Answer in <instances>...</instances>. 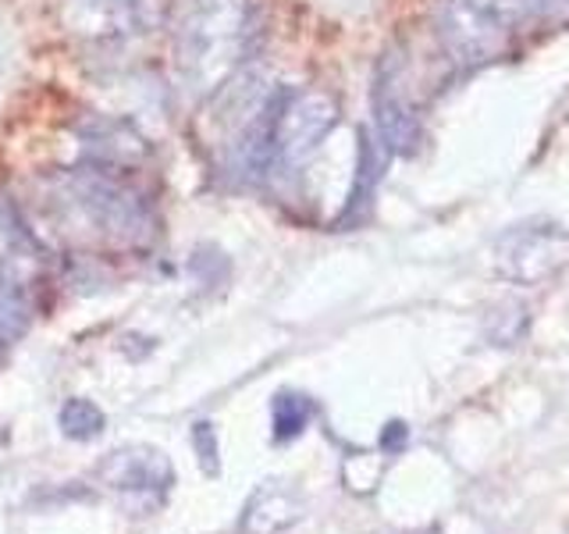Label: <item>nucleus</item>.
Returning a JSON list of instances; mask_svg holds the SVG:
<instances>
[{
    "label": "nucleus",
    "instance_id": "obj_6",
    "mask_svg": "<svg viewBox=\"0 0 569 534\" xmlns=\"http://www.w3.org/2000/svg\"><path fill=\"white\" fill-rule=\"evenodd\" d=\"M373 125H378V139L388 154L417 150L420 121L413 115V103L406 100L396 58H385L378 68V79H373Z\"/></svg>",
    "mask_w": 569,
    "mask_h": 534
},
{
    "label": "nucleus",
    "instance_id": "obj_4",
    "mask_svg": "<svg viewBox=\"0 0 569 534\" xmlns=\"http://www.w3.org/2000/svg\"><path fill=\"white\" fill-rule=\"evenodd\" d=\"M338 115L342 111H338V100L328 89H307V93L281 100L274 115V142H271L278 165L299 168L320 147V139L338 125Z\"/></svg>",
    "mask_w": 569,
    "mask_h": 534
},
{
    "label": "nucleus",
    "instance_id": "obj_13",
    "mask_svg": "<svg viewBox=\"0 0 569 534\" xmlns=\"http://www.w3.org/2000/svg\"><path fill=\"white\" fill-rule=\"evenodd\" d=\"M406 442V427L402 424H388L385 427V449H402Z\"/></svg>",
    "mask_w": 569,
    "mask_h": 534
},
{
    "label": "nucleus",
    "instance_id": "obj_9",
    "mask_svg": "<svg viewBox=\"0 0 569 534\" xmlns=\"http://www.w3.org/2000/svg\"><path fill=\"white\" fill-rule=\"evenodd\" d=\"M378 178H381V147L370 139V132H360V165H356V186L349 192L346 218H352V214L370 200L373 182H378Z\"/></svg>",
    "mask_w": 569,
    "mask_h": 534
},
{
    "label": "nucleus",
    "instance_id": "obj_1",
    "mask_svg": "<svg viewBox=\"0 0 569 534\" xmlns=\"http://www.w3.org/2000/svg\"><path fill=\"white\" fill-rule=\"evenodd\" d=\"M249 47L246 0H196L178 32V71L192 93H213L239 71Z\"/></svg>",
    "mask_w": 569,
    "mask_h": 534
},
{
    "label": "nucleus",
    "instance_id": "obj_7",
    "mask_svg": "<svg viewBox=\"0 0 569 534\" xmlns=\"http://www.w3.org/2000/svg\"><path fill=\"white\" fill-rule=\"evenodd\" d=\"M71 8L97 36H129L153 22V0H71Z\"/></svg>",
    "mask_w": 569,
    "mask_h": 534
},
{
    "label": "nucleus",
    "instance_id": "obj_3",
    "mask_svg": "<svg viewBox=\"0 0 569 534\" xmlns=\"http://www.w3.org/2000/svg\"><path fill=\"white\" fill-rule=\"evenodd\" d=\"M68 189L86 218L100 231H107V236L124 243H147L157 231L153 207L124 178H118L114 171H103V165L71 171Z\"/></svg>",
    "mask_w": 569,
    "mask_h": 534
},
{
    "label": "nucleus",
    "instance_id": "obj_2",
    "mask_svg": "<svg viewBox=\"0 0 569 534\" xmlns=\"http://www.w3.org/2000/svg\"><path fill=\"white\" fill-rule=\"evenodd\" d=\"M538 8V0H441V50L462 68L488 65L506 50L512 29H520Z\"/></svg>",
    "mask_w": 569,
    "mask_h": 534
},
{
    "label": "nucleus",
    "instance_id": "obj_10",
    "mask_svg": "<svg viewBox=\"0 0 569 534\" xmlns=\"http://www.w3.org/2000/svg\"><path fill=\"white\" fill-rule=\"evenodd\" d=\"M313 406L307 396H296V392H284L274 399V435L278 438H296L302 427L310 424Z\"/></svg>",
    "mask_w": 569,
    "mask_h": 534
},
{
    "label": "nucleus",
    "instance_id": "obj_12",
    "mask_svg": "<svg viewBox=\"0 0 569 534\" xmlns=\"http://www.w3.org/2000/svg\"><path fill=\"white\" fill-rule=\"evenodd\" d=\"M192 442H196V453H200L203 471L218 474V435H213V427L207 421L192 427Z\"/></svg>",
    "mask_w": 569,
    "mask_h": 534
},
{
    "label": "nucleus",
    "instance_id": "obj_8",
    "mask_svg": "<svg viewBox=\"0 0 569 534\" xmlns=\"http://www.w3.org/2000/svg\"><path fill=\"white\" fill-rule=\"evenodd\" d=\"M29 293L26 281L11 267H0V343H11L29 325Z\"/></svg>",
    "mask_w": 569,
    "mask_h": 534
},
{
    "label": "nucleus",
    "instance_id": "obj_5",
    "mask_svg": "<svg viewBox=\"0 0 569 534\" xmlns=\"http://www.w3.org/2000/svg\"><path fill=\"white\" fill-rule=\"evenodd\" d=\"M569 264V231L562 225L533 221L509 228L498 243V267L512 281H545Z\"/></svg>",
    "mask_w": 569,
    "mask_h": 534
},
{
    "label": "nucleus",
    "instance_id": "obj_11",
    "mask_svg": "<svg viewBox=\"0 0 569 534\" xmlns=\"http://www.w3.org/2000/svg\"><path fill=\"white\" fill-rule=\"evenodd\" d=\"M61 427L71 438H93L103 427V414L89 399H71L61 409Z\"/></svg>",
    "mask_w": 569,
    "mask_h": 534
}]
</instances>
